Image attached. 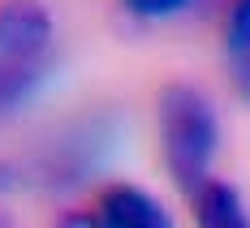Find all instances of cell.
<instances>
[{
	"mask_svg": "<svg viewBox=\"0 0 250 228\" xmlns=\"http://www.w3.org/2000/svg\"><path fill=\"white\" fill-rule=\"evenodd\" d=\"M160 142L168 172L186 194H199L207 185V168L216 155V112L194 86H168L160 95Z\"/></svg>",
	"mask_w": 250,
	"mask_h": 228,
	"instance_id": "cell-1",
	"label": "cell"
},
{
	"mask_svg": "<svg viewBox=\"0 0 250 228\" xmlns=\"http://www.w3.org/2000/svg\"><path fill=\"white\" fill-rule=\"evenodd\" d=\"M52 48V18L39 0H0V60L39 69Z\"/></svg>",
	"mask_w": 250,
	"mask_h": 228,
	"instance_id": "cell-2",
	"label": "cell"
},
{
	"mask_svg": "<svg viewBox=\"0 0 250 228\" xmlns=\"http://www.w3.org/2000/svg\"><path fill=\"white\" fill-rule=\"evenodd\" d=\"M100 228H173V215L138 185H108L95 198Z\"/></svg>",
	"mask_w": 250,
	"mask_h": 228,
	"instance_id": "cell-3",
	"label": "cell"
},
{
	"mask_svg": "<svg viewBox=\"0 0 250 228\" xmlns=\"http://www.w3.org/2000/svg\"><path fill=\"white\" fill-rule=\"evenodd\" d=\"M194 224L199 228H250V211L233 185L207 181L194 194Z\"/></svg>",
	"mask_w": 250,
	"mask_h": 228,
	"instance_id": "cell-4",
	"label": "cell"
},
{
	"mask_svg": "<svg viewBox=\"0 0 250 228\" xmlns=\"http://www.w3.org/2000/svg\"><path fill=\"white\" fill-rule=\"evenodd\" d=\"M225 56H229V77L237 95L250 99V0H233L225 22Z\"/></svg>",
	"mask_w": 250,
	"mask_h": 228,
	"instance_id": "cell-5",
	"label": "cell"
},
{
	"mask_svg": "<svg viewBox=\"0 0 250 228\" xmlns=\"http://www.w3.org/2000/svg\"><path fill=\"white\" fill-rule=\"evenodd\" d=\"M181 4H186V0H125V9L143 13V18H164V13L181 9Z\"/></svg>",
	"mask_w": 250,
	"mask_h": 228,
	"instance_id": "cell-6",
	"label": "cell"
},
{
	"mask_svg": "<svg viewBox=\"0 0 250 228\" xmlns=\"http://www.w3.org/2000/svg\"><path fill=\"white\" fill-rule=\"evenodd\" d=\"M56 228H100V220H95V215H61V220H56Z\"/></svg>",
	"mask_w": 250,
	"mask_h": 228,
	"instance_id": "cell-7",
	"label": "cell"
},
{
	"mask_svg": "<svg viewBox=\"0 0 250 228\" xmlns=\"http://www.w3.org/2000/svg\"><path fill=\"white\" fill-rule=\"evenodd\" d=\"M9 194H13V172L0 164V207H4V198H9Z\"/></svg>",
	"mask_w": 250,
	"mask_h": 228,
	"instance_id": "cell-8",
	"label": "cell"
}]
</instances>
